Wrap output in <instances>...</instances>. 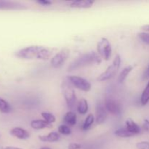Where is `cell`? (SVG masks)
I'll list each match as a JSON object with an SVG mask.
<instances>
[{
    "mask_svg": "<svg viewBox=\"0 0 149 149\" xmlns=\"http://www.w3.org/2000/svg\"><path fill=\"white\" fill-rule=\"evenodd\" d=\"M54 49L39 45L26 47L15 52V56L25 60H48L53 54Z\"/></svg>",
    "mask_w": 149,
    "mask_h": 149,
    "instance_id": "cell-1",
    "label": "cell"
},
{
    "mask_svg": "<svg viewBox=\"0 0 149 149\" xmlns=\"http://www.w3.org/2000/svg\"><path fill=\"white\" fill-rule=\"evenodd\" d=\"M77 114L74 111H68L63 116V122L66 124V125L74 126L77 124Z\"/></svg>",
    "mask_w": 149,
    "mask_h": 149,
    "instance_id": "cell-16",
    "label": "cell"
},
{
    "mask_svg": "<svg viewBox=\"0 0 149 149\" xmlns=\"http://www.w3.org/2000/svg\"><path fill=\"white\" fill-rule=\"evenodd\" d=\"M132 70H133V66H132V65H130L125 67V68L122 69V71H121V73L119 74V77H118V81H119V82H124L125 80L127 79V77L128 75L130 74V73Z\"/></svg>",
    "mask_w": 149,
    "mask_h": 149,
    "instance_id": "cell-18",
    "label": "cell"
},
{
    "mask_svg": "<svg viewBox=\"0 0 149 149\" xmlns=\"http://www.w3.org/2000/svg\"><path fill=\"white\" fill-rule=\"evenodd\" d=\"M107 110H106L105 105L100 101L96 105L95 109V120L97 125H102L105 122L107 118Z\"/></svg>",
    "mask_w": 149,
    "mask_h": 149,
    "instance_id": "cell-9",
    "label": "cell"
},
{
    "mask_svg": "<svg viewBox=\"0 0 149 149\" xmlns=\"http://www.w3.org/2000/svg\"><path fill=\"white\" fill-rule=\"evenodd\" d=\"M89 106H88V102L86 99L81 98V100L79 102L78 105H77V111L80 114H86L88 111Z\"/></svg>",
    "mask_w": 149,
    "mask_h": 149,
    "instance_id": "cell-17",
    "label": "cell"
},
{
    "mask_svg": "<svg viewBox=\"0 0 149 149\" xmlns=\"http://www.w3.org/2000/svg\"><path fill=\"white\" fill-rule=\"evenodd\" d=\"M61 88H62L63 95V97L66 102L67 106L70 109H73L75 106L76 101H77L75 90L73 88L72 85L68 82V81H63Z\"/></svg>",
    "mask_w": 149,
    "mask_h": 149,
    "instance_id": "cell-4",
    "label": "cell"
},
{
    "mask_svg": "<svg viewBox=\"0 0 149 149\" xmlns=\"http://www.w3.org/2000/svg\"><path fill=\"white\" fill-rule=\"evenodd\" d=\"M70 55V50L68 48H63L55 54L52 58L50 61L51 65L54 68H61Z\"/></svg>",
    "mask_w": 149,
    "mask_h": 149,
    "instance_id": "cell-7",
    "label": "cell"
},
{
    "mask_svg": "<svg viewBox=\"0 0 149 149\" xmlns=\"http://www.w3.org/2000/svg\"><path fill=\"white\" fill-rule=\"evenodd\" d=\"M94 2L95 1L93 0H78L71 1L69 6L72 8L88 9L93 5Z\"/></svg>",
    "mask_w": 149,
    "mask_h": 149,
    "instance_id": "cell-12",
    "label": "cell"
},
{
    "mask_svg": "<svg viewBox=\"0 0 149 149\" xmlns=\"http://www.w3.org/2000/svg\"><path fill=\"white\" fill-rule=\"evenodd\" d=\"M41 115H42V116L43 117L44 120H45L46 122H47L48 123L51 124V125H52V123H54V122H55V120H56L55 116H54L53 114H52V113H48V112H42V113H41Z\"/></svg>",
    "mask_w": 149,
    "mask_h": 149,
    "instance_id": "cell-23",
    "label": "cell"
},
{
    "mask_svg": "<svg viewBox=\"0 0 149 149\" xmlns=\"http://www.w3.org/2000/svg\"><path fill=\"white\" fill-rule=\"evenodd\" d=\"M12 107L10 103L4 99L0 97V111L4 113H8L11 112Z\"/></svg>",
    "mask_w": 149,
    "mask_h": 149,
    "instance_id": "cell-20",
    "label": "cell"
},
{
    "mask_svg": "<svg viewBox=\"0 0 149 149\" xmlns=\"http://www.w3.org/2000/svg\"><path fill=\"white\" fill-rule=\"evenodd\" d=\"M114 134L116 136L119 137V138H131V137H133L135 135L133 134L130 133L127 130L125 127H121L119 128L118 130H116L114 132Z\"/></svg>",
    "mask_w": 149,
    "mask_h": 149,
    "instance_id": "cell-19",
    "label": "cell"
},
{
    "mask_svg": "<svg viewBox=\"0 0 149 149\" xmlns=\"http://www.w3.org/2000/svg\"><path fill=\"white\" fill-rule=\"evenodd\" d=\"M105 107L107 111L113 115H120L122 113L121 104L111 96H107L105 99Z\"/></svg>",
    "mask_w": 149,
    "mask_h": 149,
    "instance_id": "cell-8",
    "label": "cell"
},
{
    "mask_svg": "<svg viewBox=\"0 0 149 149\" xmlns=\"http://www.w3.org/2000/svg\"><path fill=\"white\" fill-rule=\"evenodd\" d=\"M36 2H37L38 4H41V5H43V6H48V5H50V4H52V1H48V0H39V1H37Z\"/></svg>",
    "mask_w": 149,
    "mask_h": 149,
    "instance_id": "cell-28",
    "label": "cell"
},
{
    "mask_svg": "<svg viewBox=\"0 0 149 149\" xmlns=\"http://www.w3.org/2000/svg\"><path fill=\"white\" fill-rule=\"evenodd\" d=\"M58 133L63 135H70L71 134V130L68 125H61L58 127Z\"/></svg>",
    "mask_w": 149,
    "mask_h": 149,
    "instance_id": "cell-24",
    "label": "cell"
},
{
    "mask_svg": "<svg viewBox=\"0 0 149 149\" xmlns=\"http://www.w3.org/2000/svg\"><path fill=\"white\" fill-rule=\"evenodd\" d=\"M143 128L145 131L149 132V120L148 119H144L143 124Z\"/></svg>",
    "mask_w": 149,
    "mask_h": 149,
    "instance_id": "cell-29",
    "label": "cell"
},
{
    "mask_svg": "<svg viewBox=\"0 0 149 149\" xmlns=\"http://www.w3.org/2000/svg\"><path fill=\"white\" fill-rule=\"evenodd\" d=\"M121 57L119 55H116L112 62L111 65H109L104 72L102 73L98 77H97V81H104L107 80L111 79L113 77L116 76V73L119 71L121 65Z\"/></svg>",
    "mask_w": 149,
    "mask_h": 149,
    "instance_id": "cell-3",
    "label": "cell"
},
{
    "mask_svg": "<svg viewBox=\"0 0 149 149\" xmlns=\"http://www.w3.org/2000/svg\"><path fill=\"white\" fill-rule=\"evenodd\" d=\"M141 30L144 31L145 32H149V24L144 25V26H141Z\"/></svg>",
    "mask_w": 149,
    "mask_h": 149,
    "instance_id": "cell-30",
    "label": "cell"
},
{
    "mask_svg": "<svg viewBox=\"0 0 149 149\" xmlns=\"http://www.w3.org/2000/svg\"><path fill=\"white\" fill-rule=\"evenodd\" d=\"M95 121V116H93L92 113L87 115V116L86 117L85 120H84V124L82 125V129L83 130H87L92 125H93Z\"/></svg>",
    "mask_w": 149,
    "mask_h": 149,
    "instance_id": "cell-22",
    "label": "cell"
},
{
    "mask_svg": "<svg viewBox=\"0 0 149 149\" xmlns=\"http://www.w3.org/2000/svg\"><path fill=\"white\" fill-rule=\"evenodd\" d=\"M138 37L143 43L149 45V33L148 32H141L138 33Z\"/></svg>",
    "mask_w": 149,
    "mask_h": 149,
    "instance_id": "cell-25",
    "label": "cell"
},
{
    "mask_svg": "<svg viewBox=\"0 0 149 149\" xmlns=\"http://www.w3.org/2000/svg\"><path fill=\"white\" fill-rule=\"evenodd\" d=\"M31 127L34 130H43V129H49L52 128V125L48 123L44 119H35L31 121Z\"/></svg>",
    "mask_w": 149,
    "mask_h": 149,
    "instance_id": "cell-15",
    "label": "cell"
},
{
    "mask_svg": "<svg viewBox=\"0 0 149 149\" xmlns=\"http://www.w3.org/2000/svg\"><path fill=\"white\" fill-rule=\"evenodd\" d=\"M41 149H51V148H49V147H43V148H42Z\"/></svg>",
    "mask_w": 149,
    "mask_h": 149,
    "instance_id": "cell-33",
    "label": "cell"
},
{
    "mask_svg": "<svg viewBox=\"0 0 149 149\" xmlns=\"http://www.w3.org/2000/svg\"><path fill=\"white\" fill-rule=\"evenodd\" d=\"M125 128L129 131L130 133L134 135H137L141 132V127L137 123H135L132 119H128L125 122Z\"/></svg>",
    "mask_w": 149,
    "mask_h": 149,
    "instance_id": "cell-14",
    "label": "cell"
},
{
    "mask_svg": "<svg viewBox=\"0 0 149 149\" xmlns=\"http://www.w3.org/2000/svg\"><path fill=\"white\" fill-rule=\"evenodd\" d=\"M4 149H22L18 147H14V146H7L4 148Z\"/></svg>",
    "mask_w": 149,
    "mask_h": 149,
    "instance_id": "cell-32",
    "label": "cell"
},
{
    "mask_svg": "<svg viewBox=\"0 0 149 149\" xmlns=\"http://www.w3.org/2000/svg\"><path fill=\"white\" fill-rule=\"evenodd\" d=\"M67 79L71 85L79 90L84 92H89L91 90V84L82 77L79 76H68Z\"/></svg>",
    "mask_w": 149,
    "mask_h": 149,
    "instance_id": "cell-6",
    "label": "cell"
},
{
    "mask_svg": "<svg viewBox=\"0 0 149 149\" xmlns=\"http://www.w3.org/2000/svg\"><path fill=\"white\" fill-rule=\"evenodd\" d=\"M101 61L102 58H100L98 53L95 52H87V53L83 54L74 62L71 63L68 66V71H72L86 66H90L94 64L99 65Z\"/></svg>",
    "mask_w": 149,
    "mask_h": 149,
    "instance_id": "cell-2",
    "label": "cell"
},
{
    "mask_svg": "<svg viewBox=\"0 0 149 149\" xmlns=\"http://www.w3.org/2000/svg\"><path fill=\"white\" fill-rule=\"evenodd\" d=\"M97 53L100 58L106 61H109L111 56L112 47L110 42L107 38L103 37L100 39L97 45Z\"/></svg>",
    "mask_w": 149,
    "mask_h": 149,
    "instance_id": "cell-5",
    "label": "cell"
},
{
    "mask_svg": "<svg viewBox=\"0 0 149 149\" xmlns=\"http://www.w3.org/2000/svg\"><path fill=\"white\" fill-rule=\"evenodd\" d=\"M28 7L22 3L12 1H0V10H26Z\"/></svg>",
    "mask_w": 149,
    "mask_h": 149,
    "instance_id": "cell-10",
    "label": "cell"
},
{
    "mask_svg": "<svg viewBox=\"0 0 149 149\" xmlns=\"http://www.w3.org/2000/svg\"><path fill=\"white\" fill-rule=\"evenodd\" d=\"M138 149H149V142L148 141H142L136 144Z\"/></svg>",
    "mask_w": 149,
    "mask_h": 149,
    "instance_id": "cell-26",
    "label": "cell"
},
{
    "mask_svg": "<svg viewBox=\"0 0 149 149\" xmlns=\"http://www.w3.org/2000/svg\"><path fill=\"white\" fill-rule=\"evenodd\" d=\"M39 139L42 142L55 143L61 140V135L57 132H52L48 133L47 135H40L39 136Z\"/></svg>",
    "mask_w": 149,
    "mask_h": 149,
    "instance_id": "cell-13",
    "label": "cell"
},
{
    "mask_svg": "<svg viewBox=\"0 0 149 149\" xmlns=\"http://www.w3.org/2000/svg\"><path fill=\"white\" fill-rule=\"evenodd\" d=\"M81 148V144L77 143H71L68 145V149H80Z\"/></svg>",
    "mask_w": 149,
    "mask_h": 149,
    "instance_id": "cell-27",
    "label": "cell"
},
{
    "mask_svg": "<svg viewBox=\"0 0 149 149\" xmlns=\"http://www.w3.org/2000/svg\"><path fill=\"white\" fill-rule=\"evenodd\" d=\"M144 77H145L146 78H149V65L148 66V68H146V70L145 74H144Z\"/></svg>",
    "mask_w": 149,
    "mask_h": 149,
    "instance_id": "cell-31",
    "label": "cell"
},
{
    "mask_svg": "<svg viewBox=\"0 0 149 149\" xmlns=\"http://www.w3.org/2000/svg\"><path fill=\"white\" fill-rule=\"evenodd\" d=\"M10 135L18 139L26 140L30 138V134L26 130L21 127H14L10 131Z\"/></svg>",
    "mask_w": 149,
    "mask_h": 149,
    "instance_id": "cell-11",
    "label": "cell"
},
{
    "mask_svg": "<svg viewBox=\"0 0 149 149\" xmlns=\"http://www.w3.org/2000/svg\"><path fill=\"white\" fill-rule=\"evenodd\" d=\"M149 102V81L143 91L141 97V103L142 106H146Z\"/></svg>",
    "mask_w": 149,
    "mask_h": 149,
    "instance_id": "cell-21",
    "label": "cell"
}]
</instances>
